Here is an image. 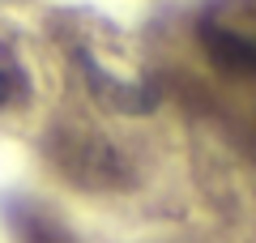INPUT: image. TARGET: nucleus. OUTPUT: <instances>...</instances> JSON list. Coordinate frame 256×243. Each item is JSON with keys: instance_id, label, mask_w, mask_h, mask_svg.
<instances>
[{"instance_id": "nucleus-3", "label": "nucleus", "mask_w": 256, "mask_h": 243, "mask_svg": "<svg viewBox=\"0 0 256 243\" xmlns=\"http://www.w3.org/2000/svg\"><path fill=\"white\" fill-rule=\"evenodd\" d=\"M4 218H9L18 243H82L52 209L38 205V200H9L4 205Z\"/></svg>"}, {"instance_id": "nucleus-4", "label": "nucleus", "mask_w": 256, "mask_h": 243, "mask_svg": "<svg viewBox=\"0 0 256 243\" xmlns=\"http://www.w3.org/2000/svg\"><path fill=\"white\" fill-rule=\"evenodd\" d=\"M26 90H30V86H26V72H22V64L13 60L9 52H0V107L18 102Z\"/></svg>"}, {"instance_id": "nucleus-1", "label": "nucleus", "mask_w": 256, "mask_h": 243, "mask_svg": "<svg viewBox=\"0 0 256 243\" xmlns=\"http://www.w3.org/2000/svg\"><path fill=\"white\" fill-rule=\"evenodd\" d=\"M47 158L52 166L64 175L68 184L77 188H90V192H120V188H132L137 171L132 162L124 158L116 141L98 132V128L82 124V120H68V124H56L47 132Z\"/></svg>"}, {"instance_id": "nucleus-2", "label": "nucleus", "mask_w": 256, "mask_h": 243, "mask_svg": "<svg viewBox=\"0 0 256 243\" xmlns=\"http://www.w3.org/2000/svg\"><path fill=\"white\" fill-rule=\"evenodd\" d=\"M196 43L230 77H256V0H210L196 18Z\"/></svg>"}]
</instances>
